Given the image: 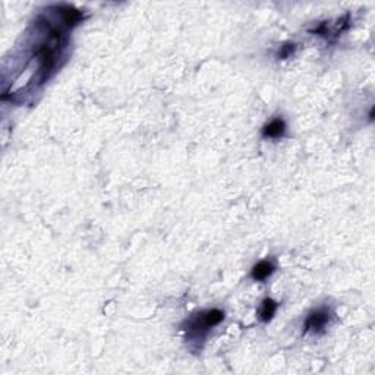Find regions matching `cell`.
Segmentation results:
<instances>
[{
    "label": "cell",
    "mask_w": 375,
    "mask_h": 375,
    "mask_svg": "<svg viewBox=\"0 0 375 375\" xmlns=\"http://www.w3.org/2000/svg\"><path fill=\"white\" fill-rule=\"evenodd\" d=\"M274 271V264L270 261H261L254 267L252 270V277L255 280H265L271 273Z\"/></svg>",
    "instance_id": "4"
},
{
    "label": "cell",
    "mask_w": 375,
    "mask_h": 375,
    "mask_svg": "<svg viewBox=\"0 0 375 375\" xmlns=\"http://www.w3.org/2000/svg\"><path fill=\"white\" fill-rule=\"evenodd\" d=\"M284 122L283 120H273L270 125H267L264 128V131H263V135H264L265 138H278V137H281L283 134H284Z\"/></svg>",
    "instance_id": "5"
},
{
    "label": "cell",
    "mask_w": 375,
    "mask_h": 375,
    "mask_svg": "<svg viewBox=\"0 0 375 375\" xmlns=\"http://www.w3.org/2000/svg\"><path fill=\"white\" fill-rule=\"evenodd\" d=\"M59 12L62 15L63 24H66L68 27H72V25L78 24V22L82 19V14H81L79 11H76L75 8H70V6L59 8Z\"/></svg>",
    "instance_id": "3"
},
{
    "label": "cell",
    "mask_w": 375,
    "mask_h": 375,
    "mask_svg": "<svg viewBox=\"0 0 375 375\" xmlns=\"http://www.w3.org/2000/svg\"><path fill=\"white\" fill-rule=\"evenodd\" d=\"M276 308L277 304L273 301V299H265L264 304H263V309H261V317L264 321H270L273 318L274 312H276Z\"/></svg>",
    "instance_id": "6"
},
{
    "label": "cell",
    "mask_w": 375,
    "mask_h": 375,
    "mask_svg": "<svg viewBox=\"0 0 375 375\" xmlns=\"http://www.w3.org/2000/svg\"><path fill=\"white\" fill-rule=\"evenodd\" d=\"M224 318V314L219 309H211V311H205V312H201L195 320L191 321L189 324V328L195 331V333H199V331H207L209 328L217 325L220 321Z\"/></svg>",
    "instance_id": "1"
},
{
    "label": "cell",
    "mask_w": 375,
    "mask_h": 375,
    "mask_svg": "<svg viewBox=\"0 0 375 375\" xmlns=\"http://www.w3.org/2000/svg\"><path fill=\"white\" fill-rule=\"evenodd\" d=\"M330 317H328V312L325 311H317V312H312L308 320L305 322V331H320L325 327V324L328 322Z\"/></svg>",
    "instance_id": "2"
},
{
    "label": "cell",
    "mask_w": 375,
    "mask_h": 375,
    "mask_svg": "<svg viewBox=\"0 0 375 375\" xmlns=\"http://www.w3.org/2000/svg\"><path fill=\"white\" fill-rule=\"evenodd\" d=\"M295 44L292 43H289V44H284L283 47H281V50H280V53H278V57L280 59H286V57H289V56L292 55L293 52H295Z\"/></svg>",
    "instance_id": "7"
}]
</instances>
